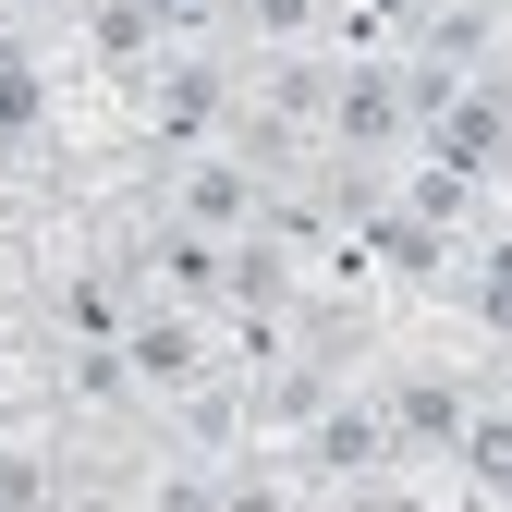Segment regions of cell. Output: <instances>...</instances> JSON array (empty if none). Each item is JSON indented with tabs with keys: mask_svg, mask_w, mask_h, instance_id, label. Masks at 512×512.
<instances>
[{
	"mask_svg": "<svg viewBox=\"0 0 512 512\" xmlns=\"http://www.w3.org/2000/svg\"><path fill=\"white\" fill-rule=\"evenodd\" d=\"M488 159H500V98L476 86L452 122H439V171H464V183H488Z\"/></svg>",
	"mask_w": 512,
	"mask_h": 512,
	"instance_id": "obj_2",
	"label": "cell"
},
{
	"mask_svg": "<svg viewBox=\"0 0 512 512\" xmlns=\"http://www.w3.org/2000/svg\"><path fill=\"white\" fill-rule=\"evenodd\" d=\"M61 330H86V342H110V330H122V305H110V281H74V293H61Z\"/></svg>",
	"mask_w": 512,
	"mask_h": 512,
	"instance_id": "obj_4",
	"label": "cell"
},
{
	"mask_svg": "<svg viewBox=\"0 0 512 512\" xmlns=\"http://www.w3.org/2000/svg\"><path fill=\"white\" fill-rule=\"evenodd\" d=\"M135 13H147V25H208L220 0H135Z\"/></svg>",
	"mask_w": 512,
	"mask_h": 512,
	"instance_id": "obj_6",
	"label": "cell"
},
{
	"mask_svg": "<svg viewBox=\"0 0 512 512\" xmlns=\"http://www.w3.org/2000/svg\"><path fill=\"white\" fill-rule=\"evenodd\" d=\"M122 366H135L147 391H196V378H208V330H196V317H159V330L122 342Z\"/></svg>",
	"mask_w": 512,
	"mask_h": 512,
	"instance_id": "obj_1",
	"label": "cell"
},
{
	"mask_svg": "<svg viewBox=\"0 0 512 512\" xmlns=\"http://www.w3.org/2000/svg\"><path fill=\"white\" fill-rule=\"evenodd\" d=\"M403 427H415L427 452H439V439L464 427V391H452V378H403Z\"/></svg>",
	"mask_w": 512,
	"mask_h": 512,
	"instance_id": "obj_3",
	"label": "cell"
},
{
	"mask_svg": "<svg viewBox=\"0 0 512 512\" xmlns=\"http://www.w3.org/2000/svg\"><path fill=\"white\" fill-rule=\"evenodd\" d=\"M244 13L269 25V37H305V13H317V0H244Z\"/></svg>",
	"mask_w": 512,
	"mask_h": 512,
	"instance_id": "obj_5",
	"label": "cell"
}]
</instances>
